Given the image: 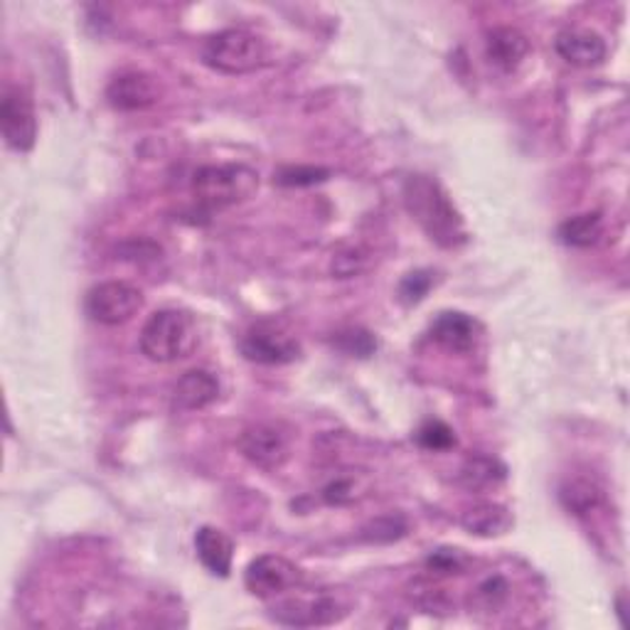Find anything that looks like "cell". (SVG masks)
I'll list each match as a JSON object with an SVG mask.
<instances>
[{
	"label": "cell",
	"instance_id": "e0dca14e",
	"mask_svg": "<svg viewBox=\"0 0 630 630\" xmlns=\"http://www.w3.org/2000/svg\"><path fill=\"white\" fill-rule=\"evenodd\" d=\"M559 497H561V505L577 517L594 515L596 510H601L603 500H606L603 487L589 475L567 477L559 491Z\"/></svg>",
	"mask_w": 630,
	"mask_h": 630
},
{
	"label": "cell",
	"instance_id": "4fadbf2b",
	"mask_svg": "<svg viewBox=\"0 0 630 630\" xmlns=\"http://www.w3.org/2000/svg\"><path fill=\"white\" fill-rule=\"evenodd\" d=\"M529 52V40L517 28L500 25L487 32L485 54L491 64L503 72H515L525 62Z\"/></svg>",
	"mask_w": 630,
	"mask_h": 630
},
{
	"label": "cell",
	"instance_id": "83f0119b",
	"mask_svg": "<svg viewBox=\"0 0 630 630\" xmlns=\"http://www.w3.org/2000/svg\"><path fill=\"white\" fill-rule=\"evenodd\" d=\"M427 564H429V569L437 571V574H455V571L463 569L465 559L459 549H439V552L431 554Z\"/></svg>",
	"mask_w": 630,
	"mask_h": 630
},
{
	"label": "cell",
	"instance_id": "ac0fdd59",
	"mask_svg": "<svg viewBox=\"0 0 630 630\" xmlns=\"http://www.w3.org/2000/svg\"><path fill=\"white\" fill-rule=\"evenodd\" d=\"M461 525L475 537H500L513 527V513L497 503H477L465 510Z\"/></svg>",
	"mask_w": 630,
	"mask_h": 630
},
{
	"label": "cell",
	"instance_id": "5b68a950",
	"mask_svg": "<svg viewBox=\"0 0 630 630\" xmlns=\"http://www.w3.org/2000/svg\"><path fill=\"white\" fill-rule=\"evenodd\" d=\"M239 350L246 360L259 365H286L298 360L301 345L284 325L276 321H262L249 328L242 340H239Z\"/></svg>",
	"mask_w": 630,
	"mask_h": 630
},
{
	"label": "cell",
	"instance_id": "ba28073f",
	"mask_svg": "<svg viewBox=\"0 0 630 630\" xmlns=\"http://www.w3.org/2000/svg\"><path fill=\"white\" fill-rule=\"evenodd\" d=\"M237 447L249 463L269 473L284 469L291 455L288 433L274 427V423H254V427L244 429L239 433Z\"/></svg>",
	"mask_w": 630,
	"mask_h": 630
},
{
	"label": "cell",
	"instance_id": "277c9868",
	"mask_svg": "<svg viewBox=\"0 0 630 630\" xmlns=\"http://www.w3.org/2000/svg\"><path fill=\"white\" fill-rule=\"evenodd\" d=\"M202 60L224 74H246L266 62L264 40L252 30L230 28L212 35L202 48Z\"/></svg>",
	"mask_w": 630,
	"mask_h": 630
},
{
	"label": "cell",
	"instance_id": "2e32d148",
	"mask_svg": "<svg viewBox=\"0 0 630 630\" xmlns=\"http://www.w3.org/2000/svg\"><path fill=\"white\" fill-rule=\"evenodd\" d=\"M195 549L204 564V569L214 577H230L234 559V542L217 527H200L195 535Z\"/></svg>",
	"mask_w": 630,
	"mask_h": 630
},
{
	"label": "cell",
	"instance_id": "ffe728a7",
	"mask_svg": "<svg viewBox=\"0 0 630 630\" xmlns=\"http://www.w3.org/2000/svg\"><path fill=\"white\" fill-rule=\"evenodd\" d=\"M603 234V217L599 212H586V214H577L571 220L561 222L557 237L559 242H564L567 246H594L599 242Z\"/></svg>",
	"mask_w": 630,
	"mask_h": 630
},
{
	"label": "cell",
	"instance_id": "484cf974",
	"mask_svg": "<svg viewBox=\"0 0 630 630\" xmlns=\"http://www.w3.org/2000/svg\"><path fill=\"white\" fill-rule=\"evenodd\" d=\"M429 288H431V276L427 271H414V274H409L405 281H401L399 296L407 303H419L423 296H427Z\"/></svg>",
	"mask_w": 630,
	"mask_h": 630
},
{
	"label": "cell",
	"instance_id": "6da1fadb",
	"mask_svg": "<svg viewBox=\"0 0 630 630\" xmlns=\"http://www.w3.org/2000/svg\"><path fill=\"white\" fill-rule=\"evenodd\" d=\"M405 204L431 242L453 249L465 242V227L449 195L429 176H411L405 182Z\"/></svg>",
	"mask_w": 630,
	"mask_h": 630
},
{
	"label": "cell",
	"instance_id": "f546056e",
	"mask_svg": "<svg viewBox=\"0 0 630 630\" xmlns=\"http://www.w3.org/2000/svg\"><path fill=\"white\" fill-rule=\"evenodd\" d=\"M417 601L427 608V611H443V608L449 606V599H447V594H443L441 589H437L433 584H423V591H417Z\"/></svg>",
	"mask_w": 630,
	"mask_h": 630
},
{
	"label": "cell",
	"instance_id": "9a60e30c",
	"mask_svg": "<svg viewBox=\"0 0 630 630\" xmlns=\"http://www.w3.org/2000/svg\"><path fill=\"white\" fill-rule=\"evenodd\" d=\"M274 618L286 626H325L338 621V603L328 596L318 599H288L274 608Z\"/></svg>",
	"mask_w": 630,
	"mask_h": 630
},
{
	"label": "cell",
	"instance_id": "d4e9b609",
	"mask_svg": "<svg viewBox=\"0 0 630 630\" xmlns=\"http://www.w3.org/2000/svg\"><path fill=\"white\" fill-rule=\"evenodd\" d=\"M338 347H340V350H345L347 355L369 357L377 350V340L367 330L350 328V330L338 333Z\"/></svg>",
	"mask_w": 630,
	"mask_h": 630
},
{
	"label": "cell",
	"instance_id": "52a82bcc",
	"mask_svg": "<svg viewBox=\"0 0 630 630\" xmlns=\"http://www.w3.org/2000/svg\"><path fill=\"white\" fill-rule=\"evenodd\" d=\"M0 128H3L6 144L28 154L38 140V116L32 106L30 94L23 86H6L3 99H0Z\"/></svg>",
	"mask_w": 630,
	"mask_h": 630
},
{
	"label": "cell",
	"instance_id": "8992f818",
	"mask_svg": "<svg viewBox=\"0 0 630 630\" xmlns=\"http://www.w3.org/2000/svg\"><path fill=\"white\" fill-rule=\"evenodd\" d=\"M86 315L102 325H122L144 308V291L126 281H104L86 293Z\"/></svg>",
	"mask_w": 630,
	"mask_h": 630
},
{
	"label": "cell",
	"instance_id": "9c48e42d",
	"mask_svg": "<svg viewBox=\"0 0 630 630\" xmlns=\"http://www.w3.org/2000/svg\"><path fill=\"white\" fill-rule=\"evenodd\" d=\"M244 584L249 594L259 599H274V596L296 589L301 584V569L279 554H262L246 567Z\"/></svg>",
	"mask_w": 630,
	"mask_h": 630
},
{
	"label": "cell",
	"instance_id": "d6986e66",
	"mask_svg": "<svg viewBox=\"0 0 630 630\" xmlns=\"http://www.w3.org/2000/svg\"><path fill=\"white\" fill-rule=\"evenodd\" d=\"M505 475H507L505 465L497 459H491V455H471L459 473L461 485L465 487V491H473V493L491 491V487L505 481Z\"/></svg>",
	"mask_w": 630,
	"mask_h": 630
},
{
	"label": "cell",
	"instance_id": "7402d4cb",
	"mask_svg": "<svg viewBox=\"0 0 630 630\" xmlns=\"http://www.w3.org/2000/svg\"><path fill=\"white\" fill-rule=\"evenodd\" d=\"M360 491H363L360 475L345 473V475L333 477V481L325 485L323 497H325V503H330V505H350L363 495Z\"/></svg>",
	"mask_w": 630,
	"mask_h": 630
},
{
	"label": "cell",
	"instance_id": "3957f363",
	"mask_svg": "<svg viewBox=\"0 0 630 630\" xmlns=\"http://www.w3.org/2000/svg\"><path fill=\"white\" fill-rule=\"evenodd\" d=\"M259 190V172L242 162L202 166L192 176V195L204 210H224L246 202Z\"/></svg>",
	"mask_w": 630,
	"mask_h": 630
},
{
	"label": "cell",
	"instance_id": "7c38bea8",
	"mask_svg": "<svg viewBox=\"0 0 630 630\" xmlns=\"http://www.w3.org/2000/svg\"><path fill=\"white\" fill-rule=\"evenodd\" d=\"M477 338H481V325L469 313L443 311L431 323V340L447 347L449 353H471L477 345Z\"/></svg>",
	"mask_w": 630,
	"mask_h": 630
},
{
	"label": "cell",
	"instance_id": "4316f807",
	"mask_svg": "<svg viewBox=\"0 0 630 630\" xmlns=\"http://www.w3.org/2000/svg\"><path fill=\"white\" fill-rule=\"evenodd\" d=\"M401 535H405V523H401L399 517L375 519V523L365 529V539H372V542H389Z\"/></svg>",
	"mask_w": 630,
	"mask_h": 630
},
{
	"label": "cell",
	"instance_id": "44dd1931",
	"mask_svg": "<svg viewBox=\"0 0 630 630\" xmlns=\"http://www.w3.org/2000/svg\"><path fill=\"white\" fill-rule=\"evenodd\" d=\"M417 441H419V447L427 451H449L455 447V433L449 423L431 419L419 429Z\"/></svg>",
	"mask_w": 630,
	"mask_h": 630
},
{
	"label": "cell",
	"instance_id": "7a4b0ae2",
	"mask_svg": "<svg viewBox=\"0 0 630 630\" xmlns=\"http://www.w3.org/2000/svg\"><path fill=\"white\" fill-rule=\"evenodd\" d=\"M138 345L150 363H176L188 357L198 345V325L190 313L162 308L150 315L140 330Z\"/></svg>",
	"mask_w": 630,
	"mask_h": 630
},
{
	"label": "cell",
	"instance_id": "30bf717a",
	"mask_svg": "<svg viewBox=\"0 0 630 630\" xmlns=\"http://www.w3.org/2000/svg\"><path fill=\"white\" fill-rule=\"evenodd\" d=\"M162 96L160 82L148 72H122L108 82L106 99L118 112H144L156 106Z\"/></svg>",
	"mask_w": 630,
	"mask_h": 630
},
{
	"label": "cell",
	"instance_id": "cb8c5ba5",
	"mask_svg": "<svg viewBox=\"0 0 630 630\" xmlns=\"http://www.w3.org/2000/svg\"><path fill=\"white\" fill-rule=\"evenodd\" d=\"M507 599V584L503 577H491L485 579L481 586L475 589V599L473 603L483 611H495V608L503 606V601Z\"/></svg>",
	"mask_w": 630,
	"mask_h": 630
},
{
	"label": "cell",
	"instance_id": "603a6c76",
	"mask_svg": "<svg viewBox=\"0 0 630 630\" xmlns=\"http://www.w3.org/2000/svg\"><path fill=\"white\" fill-rule=\"evenodd\" d=\"M330 178V170L325 168H313V166H296V168H284L279 170L276 182L286 185V188H306V185H315Z\"/></svg>",
	"mask_w": 630,
	"mask_h": 630
},
{
	"label": "cell",
	"instance_id": "8fae6325",
	"mask_svg": "<svg viewBox=\"0 0 630 630\" xmlns=\"http://www.w3.org/2000/svg\"><path fill=\"white\" fill-rule=\"evenodd\" d=\"M559 57L574 67H599L606 60V40L596 30L589 28H564L554 40Z\"/></svg>",
	"mask_w": 630,
	"mask_h": 630
},
{
	"label": "cell",
	"instance_id": "f1b7e54d",
	"mask_svg": "<svg viewBox=\"0 0 630 630\" xmlns=\"http://www.w3.org/2000/svg\"><path fill=\"white\" fill-rule=\"evenodd\" d=\"M365 259L360 249H350V252H343L333 259V271L338 274L340 279H350L355 274H360V271H365Z\"/></svg>",
	"mask_w": 630,
	"mask_h": 630
},
{
	"label": "cell",
	"instance_id": "5bb4252c",
	"mask_svg": "<svg viewBox=\"0 0 630 630\" xmlns=\"http://www.w3.org/2000/svg\"><path fill=\"white\" fill-rule=\"evenodd\" d=\"M217 397H220V382L208 369H190L172 387V407L182 411L210 407Z\"/></svg>",
	"mask_w": 630,
	"mask_h": 630
}]
</instances>
